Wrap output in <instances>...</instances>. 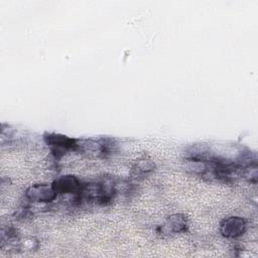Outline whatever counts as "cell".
<instances>
[{
    "instance_id": "1",
    "label": "cell",
    "mask_w": 258,
    "mask_h": 258,
    "mask_svg": "<svg viewBox=\"0 0 258 258\" xmlns=\"http://www.w3.org/2000/svg\"><path fill=\"white\" fill-rule=\"evenodd\" d=\"M57 192L53 186L46 184H35L26 190V197L34 203H48L55 199Z\"/></svg>"
},
{
    "instance_id": "2",
    "label": "cell",
    "mask_w": 258,
    "mask_h": 258,
    "mask_svg": "<svg viewBox=\"0 0 258 258\" xmlns=\"http://www.w3.org/2000/svg\"><path fill=\"white\" fill-rule=\"evenodd\" d=\"M245 229L246 223L239 217H230L221 224V232L227 238H237L244 233Z\"/></svg>"
},
{
    "instance_id": "3",
    "label": "cell",
    "mask_w": 258,
    "mask_h": 258,
    "mask_svg": "<svg viewBox=\"0 0 258 258\" xmlns=\"http://www.w3.org/2000/svg\"><path fill=\"white\" fill-rule=\"evenodd\" d=\"M45 138L47 144L51 147L54 153H58L59 151L64 152L68 149H76L79 147V144H77V141L75 139L68 138L67 136L48 134V136Z\"/></svg>"
},
{
    "instance_id": "4",
    "label": "cell",
    "mask_w": 258,
    "mask_h": 258,
    "mask_svg": "<svg viewBox=\"0 0 258 258\" xmlns=\"http://www.w3.org/2000/svg\"><path fill=\"white\" fill-rule=\"evenodd\" d=\"M53 188L57 194H68V192H78L82 190L80 181L72 175L61 176L56 179L53 184Z\"/></svg>"
},
{
    "instance_id": "5",
    "label": "cell",
    "mask_w": 258,
    "mask_h": 258,
    "mask_svg": "<svg viewBox=\"0 0 258 258\" xmlns=\"http://www.w3.org/2000/svg\"><path fill=\"white\" fill-rule=\"evenodd\" d=\"M166 226L171 232L178 233V232L185 231L186 223H185V220L183 217H181L179 215H174L168 219Z\"/></svg>"
}]
</instances>
